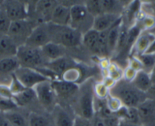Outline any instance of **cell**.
<instances>
[{
    "instance_id": "6da1fadb",
    "label": "cell",
    "mask_w": 155,
    "mask_h": 126,
    "mask_svg": "<svg viewBox=\"0 0 155 126\" xmlns=\"http://www.w3.org/2000/svg\"><path fill=\"white\" fill-rule=\"evenodd\" d=\"M94 86L92 78L87 79L79 85V90L71 107L76 116L91 121L94 116Z\"/></svg>"
},
{
    "instance_id": "7a4b0ae2",
    "label": "cell",
    "mask_w": 155,
    "mask_h": 126,
    "mask_svg": "<svg viewBox=\"0 0 155 126\" xmlns=\"http://www.w3.org/2000/svg\"><path fill=\"white\" fill-rule=\"evenodd\" d=\"M110 94L118 99L123 106L129 108H138L147 99L145 93L137 89L132 82L122 79L117 81L109 91Z\"/></svg>"
},
{
    "instance_id": "3957f363",
    "label": "cell",
    "mask_w": 155,
    "mask_h": 126,
    "mask_svg": "<svg viewBox=\"0 0 155 126\" xmlns=\"http://www.w3.org/2000/svg\"><path fill=\"white\" fill-rule=\"evenodd\" d=\"M50 41L66 49L76 48L82 45L83 34L70 26H61L47 23Z\"/></svg>"
},
{
    "instance_id": "277c9868",
    "label": "cell",
    "mask_w": 155,
    "mask_h": 126,
    "mask_svg": "<svg viewBox=\"0 0 155 126\" xmlns=\"http://www.w3.org/2000/svg\"><path fill=\"white\" fill-rule=\"evenodd\" d=\"M15 56L21 67L37 70L46 67L49 63L43 54L41 48L29 47L25 44L18 47Z\"/></svg>"
},
{
    "instance_id": "5b68a950",
    "label": "cell",
    "mask_w": 155,
    "mask_h": 126,
    "mask_svg": "<svg viewBox=\"0 0 155 126\" xmlns=\"http://www.w3.org/2000/svg\"><path fill=\"white\" fill-rule=\"evenodd\" d=\"M94 18L88 12L84 3L73 4L70 7V21L68 26L82 34L93 29Z\"/></svg>"
},
{
    "instance_id": "8992f818",
    "label": "cell",
    "mask_w": 155,
    "mask_h": 126,
    "mask_svg": "<svg viewBox=\"0 0 155 126\" xmlns=\"http://www.w3.org/2000/svg\"><path fill=\"white\" fill-rule=\"evenodd\" d=\"M34 90L41 109L47 113L51 114L59 103L51 81L48 80L39 83L34 88Z\"/></svg>"
},
{
    "instance_id": "52a82bcc",
    "label": "cell",
    "mask_w": 155,
    "mask_h": 126,
    "mask_svg": "<svg viewBox=\"0 0 155 126\" xmlns=\"http://www.w3.org/2000/svg\"><path fill=\"white\" fill-rule=\"evenodd\" d=\"M34 28L35 25L29 19L12 22L7 35L18 47L25 45Z\"/></svg>"
},
{
    "instance_id": "ba28073f",
    "label": "cell",
    "mask_w": 155,
    "mask_h": 126,
    "mask_svg": "<svg viewBox=\"0 0 155 126\" xmlns=\"http://www.w3.org/2000/svg\"><path fill=\"white\" fill-rule=\"evenodd\" d=\"M59 104L70 106L79 90V85L62 79L51 81Z\"/></svg>"
},
{
    "instance_id": "9c48e42d",
    "label": "cell",
    "mask_w": 155,
    "mask_h": 126,
    "mask_svg": "<svg viewBox=\"0 0 155 126\" xmlns=\"http://www.w3.org/2000/svg\"><path fill=\"white\" fill-rule=\"evenodd\" d=\"M14 74L26 89H34L39 83L49 80L37 70L26 67H20Z\"/></svg>"
},
{
    "instance_id": "30bf717a",
    "label": "cell",
    "mask_w": 155,
    "mask_h": 126,
    "mask_svg": "<svg viewBox=\"0 0 155 126\" xmlns=\"http://www.w3.org/2000/svg\"><path fill=\"white\" fill-rule=\"evenodd\" d=\"M2 8L12 22L28 19V5L21 1H3L0 3Z\"/></svg>"
},
{
    "instance_id": "8fae6325",
    "label": "cell",
    "mask_w": 155,
    "mask_h": 126,
    "mask_svg": "<svg viewBox=\"0 0 155 126\" xmlns=\"http://www.w3.org/2000/svg\"><path fill=\"white\" fill-rule=\"evenodd\" d=\"M55 126H74L76 115L70 106L58 103L51 113Z\"/></svg>"
},
{
    "instance_id": "7c38bea8",
    "label": "cell",
    "mask_w": 155,
    "mask_h": 126,
    "mask_svg": "<svg viewBox=\"0 0 155 126\" xmlns=\"http://www.w3.org/2000/svg\"><path fill=\"white\" fill-rule=\"evenodd\" d=\"M50 42L47 23L38 25L33 29L31 35L27 40L25 45L29 47L42 48L44 46Z\"/></svg>"
},
{
    "instance_id": "4fadbf2b",
    "label": "cell",
    "mask_w": 155,
    "mask_h": 126,
    "mask_svg": "<svg viewBox=\"0 0 155 126\" xmlns=\"http://www.w3.org/2000/svg\"><path fill=\"white\" fill-rule=\"evenodd\" d=\"M141 124L150 126L155 124V101L146 99L137 108Z\"/></svg>"
},
{
    "instance_id": "5bb4252c",
    "label": "cell",
    "mask_w": 155,
    "mask_h": 126,
    "mask_svg": "<svg viewBox=\"0 0 155 126\" xmlns=\"http://www.w3.org/2000/svg\"><path fill=\"white\" fill-rule=\"evenodd\" d=\"M78 65V64L74 59H72L70 57L65 56L63 58L56 60V61L49 62L46 66V67L51 70L60 79L62 75L65 71H67L68 69L74 67Z\"/></svg>"
},
{
    "instance_id": "9a60e30c",
    "label": "cell",
    "mask_w": 155,
    "mask_h": 126,
    "mask_svg": "<svg viewBox=\"0 0 155 126\" xmlns=\"http://www.w3.org/2000/svg\"><path fill=\"white\" fill-rule=\"evenodd\" d=\"M154 40L155 34L153 33L141 32L131 50L130 55L138 57L144 54Z\"/></svg>"
},
{
    "instance_id": "2e32d148",
    "label": "cell",
    "mask_w": 155,
    "mask_h": 126,
    "mask_svg": "<svg viewBox=\"0 0 155 126\" xmlns=\"http://www.w3.org/2000/svg\"><path fill=\"white\" fill-rule=\"evenodd\" d=\"M123 17L119 19L110 29L107 34V50H108V58L114 56L116 45L120 37V31L123 26Z\"/></svg>"
},
{
    "instance_id": "e0dca14e",
    "label": "cell",
    "mask_w": 155,
    "mask_h": 126,
    "mask_svg": "<svg viewBox=\"0 0 155 126\" xmlns=\"http://www.w3.org/2000/svg\"><path fill=\"white\" fill-rule=\"evenodd\" d=\"M70 21V7L62 2H58L53 10L50 22L56 25L67 26Z\"/></svg>"
},
{
    "instance_id": "ac0fdd59",
    "label": "cell",
    "mask_w": 155,
    "mask_h": 126,
    "mask_svg": "<svg viewBox=\"0 0 155 126\" xmlns=\"http://www.w3.org/2000/svg\"><path fill=\"white\" fill-rule=\"evenodd\" d=\"M121 18L122 16L120 15L104 13V14L94 18L93 29L96 30L98 32L107 31V30L110 29Z\"/></svg>"
},
{
    "instance_id": "d6986e66",
    "label": "cell",
    "mask_w": 155,
    "mask_h": 126,
    "mask_svg": "<svg viewBox=\"0 0 155 126\" xmlns=\"http://www.w3.org/2000/svg\"><path fill=\"white\" fill-rule=\"evenodd\" d=\"M12 100H14L18 107L25 109L34 104L39 105L34 89H25L22 92L13 95Z\"/></svg>"
},
{
    "instance_id": "ffe728a7",
    "label": "cell",
    "mask_w": 155,
    "mask_h": 126,
    "mask_svg": "<svg viewBox=\"0 0 155 126\" xmlns=\"http://www.w3.org/2000/svg\"><path fill=\"white\" fill-rule=\"evenodd\" d=\"M42 53L48 62L56 61L66 56L67 49L59 44L50 41L41 48Z\"/></svg>"
},
{
    "instance_id": "44dd1931",
    "label": "cell",
    "mask_w": 155,
    "mask_h": 126,
    "mask_svg": "<svg viewBox=\"0 0 155 126\" xmlns=\"http://www.w3.org/2000/svg\"><path fill=\"white\" fill-rule=\"evenodd\" d=\"M25 110V109L18 107L3 113L12 126H30L28 120L30 112L26 115L24 112Z\"/></svg>"
},
{
    "instance_id": "7402d4cb",
    "label": "cell",
    "mask_w": 155,
    "mask_h": 126,
    "mask_svg": "<svg viewBox=\"0 0 155 126\" xmlns=\"http://www.w3.org/2000/svg\"><path fill=\"white\" fill-rule=\"evenodd\" d=\"M98 39H99V32L94 29L90 30L83 34L82 45L91 54L99 57Z\"/></svg>"
},
{
    "instance_id": "603a6c76",
    "label": "cell",
    "mask_w": 155,
    "mask_h": 126,
    "mask_svg": "<svg viewBox=\"0 0 155 126\" xmlns=\"http://www.w3.org/2000/svg\"><path fill=\"white\" fill-rule=\"evenodd\" d=\"M17 49V46L7 34H0V61L15 56Z\"/></svg>"
},
{
    "instance_id": "cb8c5ba5",
    "label": "cell",
    "mask_w": 155,
    "mask_h": 126,
    "mask_svg": "<svg viewBox=\"0 0 155 126\" xmlns=\"http://www.w3.org/2000/svg\"><path fill=\"white\" fill-rule=\"evenodd\" d=\"M132 83L140 92L146 93L152 86L150 73H147L144 70H140L137 72L135 78L132 81Z\"/></svg>"
},
{
    "instance_id": "d4e9b609",
    "label": "cell",
    "mask_w": 155,
    "mask_h": 126,
    "mask_svg": "<svg viewBox=\"0 0 155 126\" xmlns=\"http://www.w3.org/2000/svg\"><path fill=\"white\" fill-rule=\"evenodd\" d=\"M30 126H55L51 114L30 112L28 115Z\"/></svg>"
},
{
    "instance_id": "484cf974",
    "label": "cell",
    "mask_w": 155,
    "mask_h": 126,
    "mask_svg": "<svg viewBox=\"0 0 155 126\" xmlns=\"http://www.w3.org/2000/svg\"><path fill=\"white\" fill-rule=\"evenodd\" d=\"M115 115L118 117L120 121H126L132 124H141L139 115L137 108H129L123 106Z\"/></svg>"
},
{
    "instance_id": "4316f807",
    "label": "cell",
    "mask_w": 155,
    "mask_h": 126,
    "mask_svg": "<svg viewBox=\"0 0 155 126\" xmlns=\"http://www.w3.org/2000/svg\"><path fill=\"white\" fill-rule=\"evenodd\" d=\"M83 75H84V70L80 67L79 65H78L74 67H71V68L68 69L67 71H65L62 75L60 79L79 85L78 82H81V83L82 82L81 80L83 79Z\"/></svg>"
},
{
    "instance_id": "83f0119b",
    "label": "cell",
    "mask_w": 155,
    "mask_h": 126,
    "mask_svg": "<svg viewBox=\"0 0 155 126\" xmlns=\"http://www.w3.org/2000/svg\"><path fill=\"white\" fill-rule=\"evenodd\" d=\"M92 126H120V119L116 115L109 117H101L94 115L91 120Z\"/></svg>"
},
{
    "instance_id": "f1b7e54d",
    "label": "cell",
    "mask_w": 155,
    "mask_h": 126,
    "mask_svg": "<svg viewBox=\"0 0 155 126\" xmlns=\"http://www.w3.org/2000/svg\"><path fill=\"white\" fill-rule=\"evenodd\" d=\"M104 13L116 14L121 16L123 6L122 2L113 0H101Z\"/></svg>"
},
{
    "instance_id": "f546056e",
    "label": "cell",
    "mask_w": 155,
    "mask_h": 126,
    "mask_svg": "<svg viewBox=\"0 0 155 126\" xmlns=\"http://www.w3.org/2000/svg\"><path fill=\"white\" fill-rule=\"evenodd\" d=\"M137 58L141 62L142 65L143 70L147 73H150L153 68L155 66V54H143L138 56Z\"/></svg>"
},
{
    "instance_id": "4dcf8cb0",
    "label": "cell",
    "mask_w": 155,
    "mask_h": 126,
    "mask_svg": "<svg viewBox=\"0 0 155 126\" xmlns=\"http://www.w3.org/2000/svg\"><path fill=\"white\" fill-rule=\"evenodd\" d=\"M86 9L94 18L104 14L101 0H90L84 2Z\"/></svg>"
},
{
    "instance_id": "1f68e13d",
    "label": "cell",
    "mask_w": 155,
    "mask_h": 126,
    "mask_svg": "<svg viewBox=\"0 0 155 126\" xmlns=\"http://www.w3.org/2000/svg\"><path fill=\"white\" fill-rule=\"evenodd\" d=\"M117 82L123 79V70L121 67L116 63H110V65L107 67V76Z\"/></svg>"
},
{
    "instance_id": "d6a6232c",
    "label": "cell",
    "mask_w": 155,
    "mask_h": 126,
    "mask_svg": "<svg viewBox=\"0 0 155 126\" xmlns=\"http://www.w3.org/2000/svg\"><path fill=\"white\" fill-rule=\"evenodd\" d=\"M12 21L8 17L5 12L0 8V34H7L9 30Z\"/></svg>"
},
{
    "instance_id": "836d02e7",
    "label": "cell",
    "mask_w": 155,
    "mask_h": 126,
    "mask_svg": "<svg viewBox=\"0 0 155 126\" xmlns=\"http://www.w3.org/2000/svg\"><path fill=\"white\" fill-rule=\"evenodd\" d=\"M110 89L106 86L103 82H97L94 86V94L95 96L101 99H107L109 95Z\"/></svg>"
},
{
    "instance_id": "e575fe53",
    "label": "cell",
    "mask_w": 155,
    "mask_h": 126,
    "mask_svg": "<svg viewBox=\"0 0 155 126\" xmlns=\"http://www.w3.org/2000/svg\"><path fill=\"white\" fill-rule=\"evenodd\" d=\"M141 30H148L150 28H154L155 26V18L152 16H143L141 20V24L137 25Z\"/></svg>"
},
{
    "instance_id": "d590c367",
    "label": "cell",
    "mask_w": 155,
    "mask_h": 126,
    "mask_svg": "<svg viewBox=\"0 0 155 126\" xmlns=\"http://www.w3.org/2000/svg\"><path fill=\"white\" fill-rule=\"evenodd\" d=\"M107 102L110 110L114 114L116 113V112H118L120 109V108L123 106V104H122L121 102H120L118 99L113 97V96L110 95V93H109V95L107 96Z\"/></svg>"
},
{
    "instance_id": "8d00e7d4",
    "label": "cell",
    "mask_w": 155,
    "mask_h": 126,
    "mask_svg": "<svg viewBox=\"0 0 155 126\" xmlns=\"http://www.w3.org/2000/svg\"><path fill=\"white\" fill-rule=\"evenodd\" d=\"M8 87H9V89L10 91H11L12 96L19 93L22 92V91L25 90V89H26V88H25V86L21 83L20 81L16 78V76H15V74L12 75L11 83H10Z\"/></svg>"
},
{
    "instance_id": "74e56055",
    "label": "cell",
    "mask_w": 155,
    "mask_h": 126,
    "mask_svg": "<svg viewBox=\"0 0 155 126\" xmlns=\"http://www.w3.org/2000/svg\"><path fill=\"white\" fill-rule=\"evenodd\" d=\"M128 66L132 67L133 70H136L137 72L140 71V70H143L142 65H141V62H140V61L137 57L131 56L129 58V64H128Z\"/></svg>"
},
{
    "instance_id": "f35d334b",
    "label": "cell",
    "mask_w": 155,
    "mask_h": 126,
    "mask_svg": "<svg viewBox=\"0 0 155 126\" xmlns=\"http://www.w3.org/2000/svg\"><path fill=\"white\" fill-rule=\"evenodd\" d=\"M136 73H137L136 70H133L132 67L127 66V67H126V69L123 70V79H126V80L127 81H129V82H132V81L133 80L134 78H135Z\"/></svg>"
},
{
    "instance_id": "ab89813d",
    "label": "cell",
    "mask_w": 155,
    "mask_h": 126,
    "mask_svg": "<svg viewBox=\"0 0 155 126\" xmlns=\"http://www.w3.org/2000/svg\"><path fill=\"white\" fill-rule=\"evenodd\" d=\"M74 126H92L91 121L76 116Z\"/></svg>"
},
{
    "instance_id": "60d3db41",
    "label": "cell",
    "mask_w": 155,
    "mask_h": 126,
    "mask_svg": "<svg viewBox=\"0 0 155 126\" xmlns=\"http://www.w3.org/2000/svg\"><path fill=\"white\" fill-rule=\"evenodd\" d=\"M145 95L147 99L155 101V84H152V86H150L149 90L146 93Z\"/></svg>"
},
{
    "instance_id": "b9f144b4",
    "label": "cell",
    "mask_w": 155,
    "mask_h": 126,
    "mask_svg": "<svg viewBox=\"0 0 155 126\" xmlns=\"http://www.w3.org/2000/svg\"><path fill=\"white\" fill-rule=\"evenodd\" d=\"M0 126H12L9 122L3 112H0Z\"/></svg>"
},
{
    "instance_id": "7bdbcfd3",
    "label": "cell",
    "mask_w": 155,
    "mask_h": 126,
    "mask_svg": "<svg viewBox=\"0 0 155 126\" xmlns=\"http://www.w3.org/2000/svg\"><path fill=\"white\" fill-rule=\"evenodd\" d=\"M144 54H155V40L151 43L147 50Z\"/></svg>"
},
{
    "instance_id": "ee69618b",
    "label": "cell",
    "mask_w": 155,
    "mask_h": 126,
    "mask_svg": "<svg viewBox=\"0 0 155 126\" xmlns=\"http://www.w3.org/2000/svg\"><path fill=\"white\" fill-rule=\"evenodd\" d=\"M120 126H143V125H141V124H132V123H129V122H126V121H120Z\"/></svg>"
},
{
    "instance_id": "f6af8a7d",
    "label": "cell",
    "mask_w": 155,
    "mask_h": 126,
    "mask_svg": "<svg viewBox=\"0 0 155 126\" xmlns=\"http://www.w3.org/2000/svg\"><path fill=\"white\" fill-rule=\"evenodd\" d=\"M150 79H151L152 84H155V66L153 68V70H152V71L150 72Z\"/></svg>"
}]
</instances>
